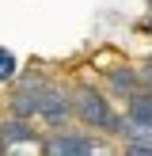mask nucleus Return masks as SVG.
Instances as JSON below:
<instances>
[{
    "instance_id": "0eeeda50",
    "label": "nucleus",
    "mask_w": 152,
    "mask_h": 156,
    "mask_svg": "<svg viewBox=\"0 0 152 156\" xmlns=\"http://www.w3.org/2000/svg\"><path fill=\"white\" fill-rule=\"evenodd\" d=\"M126 118L137 122V126H144V129H152V91L148 88L133 91V95L126 99Z\"/></svg>"
},
{
    "instance_id": "1a4fd4ad",
    "label": "nucleus",
    "mask_w": 152,
    "mask_h": 156,
    "mask_svg": "<svg viewBox=\"0 0 152 156\" xmlns=\"http://www.w3.org/2000/svg\"><path fill=\"white\" fill-rule=\"evenodd\" d=\"M122 152H129V156H152V137H129V141L122 145Z\"/></svg>"
},
{
    "instance_id": "6e6552de",
    "label": "nucleus",
    "mask_w": 152,
    "mask_h": 156,
    "mask_svg": "<svg viewBox=\"0 0 152 156\" xmlns=\"http://www.w3.org/2000/svg\"><path fill=\"white\" fill-rule=\"evenodd\" d=\"M15 76H19V57L8 46H0V84H12Z\"/></svg>"
},
{
    "instance_id": "7ed1b4c3",
    "label": "nucleus",
    "mask_w": 152,
    "mask_h": 156,
    "mask_svg": "<svg viewBox=\"0 0 152 156\" xmlns=\"http://www.w3.org/2000/svg\"><path fill=\"white\" fill-rule=\"evenodd\" d=\"M42 126L50 129H61L68 126V122L76 118V103H72V88H68L65 80H50L42 91V99H38V114H34Z\"/></svg>"
},
{
    "instance_id": "f257e3e1",
    "label": "nucleus",
    "mask_w": 152,
    "mask_h": 156,
    "mask_svg": "<svg viewBox=\"0 0 152 156\" xmlns=\"http://www.w3.org/2000/svg\"><path fill=\"white\" fill-rule=\"evenodd\" d=\"M72 103H76V118H80L84 126L118 137L122 114L114 111L110 91H106V88H99V84H76V88H72Z\"/></svg>"
},
{
    "instance_id": "f03ea898",
    "label": "nucleus",
    "mask_w": 152,
    "mask_h": 156,
    "mask_svg": "<svg viewBox=\"0 0 152 156\" xmlns=\"http://www.w3.org/2000/svg\"><path fill=\"white\" fill-rule=\"evenodd\" d=\"M53 76H46L42 69H30V73L15 76L12 84H8V111L19 114V118H34L38 114V99H42L46 84H50Z\"/></svg>"
},
{
    "instance_id": "20e7f679",
    "label": "nucleus",
    "mask_w": 152,
    "mask_h": 156,
    "mask_svg": "<svg viewBox=\"0 0 152 156\" xmlns=\"http://www.w3.org/2000/svg\"><path fill=\"white\" fill-rule=\"evenodd\" d=\"M106 145L95 141V137L88 133H76V129H50V133L42 137V152L46 156H88V152H103Z\"/></svg>"
},
{
    "instance_id": "423d86ee",
    "label": "nucleus",
    "mask_w": 152,
    "mask_h": 156,
    "mask_svg": "<svg viewBox=\"0 0 152 156\" xmlns=\"http://www.w3.org/2000/svg\"><path fill=\"white\" fill-rule=\"evenodd\" d=\"M103 88L110 91L114 99H129L133 91H141L144 84H141V69H133V65H114V69H106V80H103Z\"/></svg>"
},
{
    "instance_id": "9d476101",
    "label": "nucleus",
    "mask_w": 152,
    "mask_h": 156,
    "mask_svg": "<svg viewBox=\"0 0 152 156\" xmlns=\"http://www.w3.org/2000/svg\"><path fill=\"white\" fill-rule=\"evenodd\" d=\"M148 91H152V88H148Z\"/></svg>"
},
{
    "instance_id": "39448f33",
    "label": "nucleus",
    "mask_w": 152,
    "mask_h": 156,
    "mask_svg": "<svg viewBox=\"0 0 152 156\" xmlns=\"http://www.w3.org/2000/svg\"><path fill=\"white\" fill-rule=\"evenodd\" d=\"M0 129H4V141H8V152L15 149H38L42 152V129L34 126V118H19V114H12V118L0 122Z\"/></svg>"
}]
</instances>
